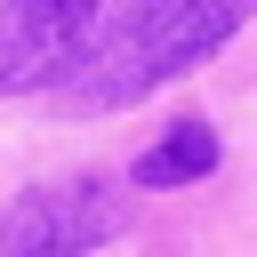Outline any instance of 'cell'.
Returning <instances> with one entry per match:
<instances>
[{"label": "cell", "instance_id": "cell-1", "mask_svg": "<svg viewBox=\"0 0 257 257\" xmlns=\"http://www.w3.org/2000/svg\"><path fill=\"white\" fill-rule=\"evenodd\" d=\"M257 16V0H137L56 88L64 112H120L169 80H185L193 64H209L241 24Z\"/></svg>", "mask_w": 257, "mask_h": 257}, {"label": "cell", "instance_id": "cell-3", "mask_svg": "<svg viewBox=\"0 0 257 257\" xmlns=\"http://www.w3.org/2000/svg\"><path fill=\"white\" fill-rule=\"evenodd\" d=\"M104 16L112 0H0V96H24L72 72Z\"/></svg>", "mask_w": 257, "mask_h": 257}, {"label": "cell", "instance_id": "cell-2", "mask_svg": "<svg viewBox=\"0 0 257 257\" xmlns=\"http://www.w3.org/2000/svg\"><path fill=\"white\" fill-rule=\"evenodd\" d=\"M120 233H128V185H112V177L24 185L0 209V257H88Z\"/></svg>", "mask_w": 257, "mask_h": 257}, {"label": "cell", "instance_id": "cell-4", "mask_svg": "<svg viewBox=\"0 0 257 257\" xmlns=\"http://www.w3.org/2000/svg\"><path fill=\"white\" fill-rule=\"evenodd\" d=\"M209 169H217V128L209 120H177L161 145H145L128 161V185H193Z\"/></svg>", "mask_w": 257, "mask_h": 257}]
</instances>
